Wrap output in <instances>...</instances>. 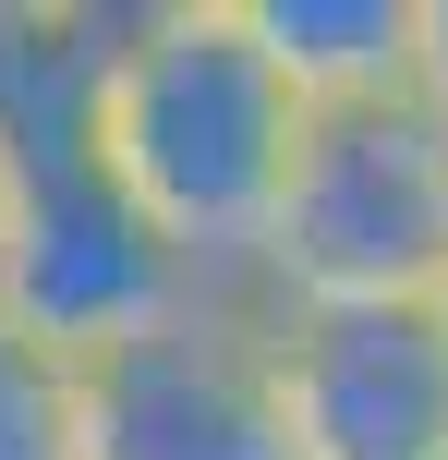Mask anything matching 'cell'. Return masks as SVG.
Instances as JSON below:
<instances>
[{
    "instance_id": "obj_1",
    "label": "cell",
    "mask_w": 448,
    "mask_h": 460,
    "mask_svg": "<svg viewBox=\"0 0 448 460\" xmlns=\"http://www.w3.org/2000/svg\"><path fill=\"white\" fill-rule=\"evenodd\" d=\"M291 146H303V97L255 49L242 0H145V13H110L97 170L145 207V230L206 291L255 303V243L279 218Z\"/></svg>"
},
{
    "instance_id": "obj_2",
    "label": "cell",
    "mask_w": 448,
    "mask_h": 460,
    "mask_svg": "<svg viewBox=\"0 0 448 460\" xmlns=\"http://www.w3.org/2000/svg\"><path fill=\"white\" fill-rule=\"evenodd\" d=\"M255 303H448V134L412 97L303 110L279 218L255 243Z\"/></svg>"
},
{
    "instance_id": "obj_3",
    "label": "cell",
    "mask_w": 448,
    "mask_h": 460,
    "mask_svg": "<svg viewBox=\"0 0 448 460\" xmlns=\"http://www.w3.org/2000/svg\"><path fill=\"white\" fill-rule=\"evenodd\" d=\"M73 460H291L279 351L242 291L182 303L170 327L73 364Z\"/></svg>"
},
{
    "instance_id": "obj_4",
    "label": "cell",
    "mask_w": 448,
    "mask_h": 460,
    "mask_svg": "<svg viewBox=\"0 0 448 460\" xmlns=\"http://www.w3.org/2000/svg\"><path fill=\"white\" fill-rule=\"evenodd\" d=\"M182 303H206V279L145 230V207L110 170H48L13 194V254H0V315L24 340H48L61 364L121 351L145 327H170Z\"/></svg>"
},
{
    "instance_id": "obj_5",
    "label": "cell",
    "mask_w": 448,
    "mask_h": 460,
    "mask_svg": "<svg viewBox=\"0 0 448 460\" xmlns=\"http://www.w3.org/2000/svg\"><path fill=\"white\" fill-rule=\"evenodd\" d=\"M267 351H279L291 460H448V303L267 315Z\"/></svg>"
},
{
    "instance_id": "obj_6",
    "label": "cell",
    "mask_w": 448,
    "mask_h": 460,
    "mask_svg": "<svg viewBox=\"0 0 448 460\" xmlns=\"http://www.w3.org/2000/svg\"><path fill=\"white\" fill-rule=\"evenodd\" d=\"M97 61H110V13L0 0V170H13V194L48 170H97Z\"/></svg>"
},
{
    "instance_id": "obj_7",
    "label": "cell",
    "mask_w": 448,
    "mask_h": 460,
    "mask_svg": "<svg viewBox=\"0 0 448 460\" xmlns=\"http://www.w3.org/2000/svg\"><path fill=\"white\" fill-rule=\"evenodd\" d=\"M255 49L303 110H364V97H412V13L425 0H242Z\"/></svg>"
},
{
    "instance_id": "obj_8",
    "label": "cell",
    "mask_w": 448,
    "mask_h": 460,
    "mask_svg": "<svg viewBox=\"0 0 448 460\" xmlns=\"http://www.w3.org/2000/svg\"><path fill=\"white\" fill-rule=\"evenodd\" d=\"M0 460H73V364L0 315Z\"/></svg>"
},
{
    "instance_id": "obj_9",
    "label": "cell",
    "mask_w": 448,
    "mask_h": 460,
    "mask_svg": "<svg viewBox=\"0 0 448 460\" xmlns=\"http://www.w3.org/2000/svg\"><path fill=\"white\" fill-rule=\"evenodd\" d=\"M412 110L448 134V0H425V13H412Z\"/></svg>"
},
{
    "instance_id": "obj_10",
    "label": "cell",
    "mask_w": 448,
    "mask_h": 460,
    "mask_svg": "<svg viewBox=\"0 0 448 460\" xmlns=\"http://www.w3.org/2000/svg\"><path fill=\"white\" fill-rule=\"evenodd\" d=\"M0 254H13V170H0Z\"/></svg>"
}]
</instances>
